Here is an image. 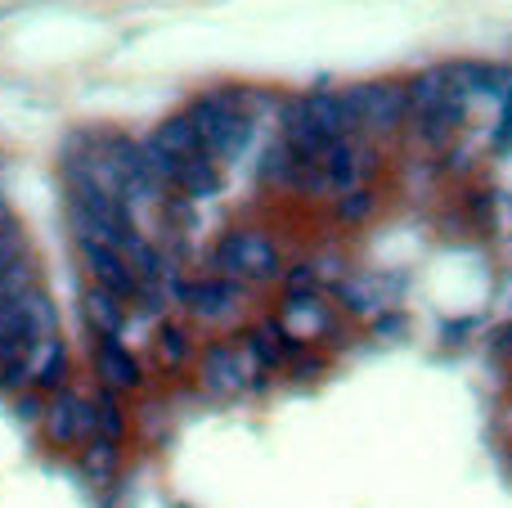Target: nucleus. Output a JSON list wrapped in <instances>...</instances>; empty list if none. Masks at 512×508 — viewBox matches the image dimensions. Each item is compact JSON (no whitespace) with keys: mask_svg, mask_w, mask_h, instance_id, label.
<instances>
[{"mask_svg":"<svg viewBox=\"0 0 512 508\" xmlns=\"http://www.w3.org/2000/svg\"><path fill=\"white\" fill-rule=\"evenodd\" d=\"M185 117L194 122L207 158H234V153H243V144L252 135V122L239 113V95H203L194 99V108Z\"/></svg>","mask_w":512,"mask_h":508,"instance_id":"f257e3e1","label":"nucleus"},{"mask_svg":"<svg viewBox=\"0 0 512 508\" xmlns=\"http://www.w3.org/2000/svg\"><path fill=\"white\" fill-rule=\"evenodd\" d=\"M212 261H216V270H221V279H234V284L279 275V252H274V243L256 230H230L221 243H216Z\"/></svg>","mask_w":512,"mask_h":508,"instance_id":"f03ea898","label":"nucleus"},{"mask_svg":"<svg viewBox=\"0 0 512 508\" xmlns=\"http://www.w3.org/2000/svg\"><path fill=\"white\" fill-rule=\"evenodd\" d=\"M346 104H351L355 122L373 135H387L400 126V117L409 113V95L396 81H364V86L346 90Z\"/></svg>","mask_w":512,"mask_h":508,"instance_id":"7ed1b4c3","label":"nucleus"},{"mask_svg":"<svg viewBox=\"0 0 512 508\" xmlns=\"http://www.w3.org/2000/svg\"><path fill=\"white\" fill-rule=\"evenodd\" d=\"M41 428H45V437H50V446L90 441L95 437V401L59 387V392H50V401L41 405Z\"/></svg>","mask_w":512,"mask_h":508,"instance_id":"20e7f679","label":"nucleus"},{"mask_svg":"<svg viewBox=\"0 0 512 508\" xmlns=\"http://www.w3.org/2000/svg\"><path fill=\"white\" fill-rule=\"evenodd\" d=\"M77 248H81V261H86L90 279H95V288L113 293L117 302H135V293H140V279L131 275V266L122 261V252H117L113 243L77 239Z\"/></svg>","mask_w":512,"mask_h":508,"instance_id":"39448f33","label":"nucleus"},{"mask_svg":"<svg viewBox=\"0 0 512 508\" xmlns=\"http://www.w3.org/2000/svg\"><path fill=\"white\" fill-rule=\"evenodd\" d=\"M203 383L221 396H234L243 387H261V369L243 347H212L203 360Z\"/></svg>","mask_w":512,"mask_h":508,"instance_id":"423d86ee","label":"nucleus"},{"mask_svg":"<svg viewBox=\"0 0 512 508\" xmlns=\"http://www.w3.org/2000/svg\"><path fill=\"white\" fill-rule=\"evenodd\" d=\"M243 351L252 356V365L256 369H279V365H288L292 356L301 351V342L288 333V324L274 315V320H261L256 329L243 338Z\"/></svg>","mask_w":512,"mask_h":508,"instance_id":"0eeeda50","label":"nucleus"},{"mask_svg":"<svg viewBox=\"0 0 512 508\" xmlns=\"http://www.w3.org/2000/svg\"><path fill=\"white\" fill-rule=\"evenodd\" d=\"M319 167L328 171V185H333L337 194H346V189H360V176L373 167V149L369 144H355V140H333Z\"/></svg>","mask_w":512,"mask_h":508,"instance_id":"6e6552de","label":"nucleus"},{"mask_svg":"<svg viewBox=\"0 0 512 508\" xmlns=\"http://www.w3.org/2000/svg\"><path fill=\"white\" fill-rule=\"evenodd\" d=\"M283 135H288L283 144H288V149L297 153L301 162H324L328 144H333V140H328V135L315 126V117L306 113V99H292V104L283 108Z\"/></svg>","mask_w":512,"mask_h":508,"instance_id":"1a4fd4ad","label":"nucleus"},{"mask_svg":"<svg viewBox=\"0 0 512 508\" xmlns=\"http://www.w3.org/2000/svg\"><path fill=\"white\" fill-rule=\"evenodd\" d=\"M306 99V113L315 117V126L328 135V140H351V131L360 122H355L351 104H346V95H337V90H310Z\"/></svg>","mask_w":512,"mask_h":508,"instance_id":"9d476101","label":"nucleus"},{"mask_svg":"<svg viewBox=\"0 0 512 508\" xmlns=\"http://www.w3.org/2000/svg\"><path fill=\"white\" fill-rule=\"evenodd\" d=\"M95 369H99V378H104V387H113V392H135V387L144 383L140 360H135L117 338H104V342H99Z\"/></svg>","mask_w":512,"mask_h":508,"instance_id":"9b49d317","label":"nucleus"},{"mask_svg":"<svg viewBox=\"0 0 512 508\" xmlns=\"http://www.w3.org/2000/svg\"><path fill=\"white\" fill-rule=\"evenodd\" d=\"M63 374H68V347L59 338H45L32 347L27 356V387H41V392H59Z\"/></svg>","mask_w":512,"mask_h":508,"instance_id":"f8f14e48","label":"nucleus"},{"mask_svg":"<svg viewBox=\"0 0 512 508\" xmlns=\"http://www.w3.org/2000/svg\"><path fill=\"white\" fill-rule=\"evenodd\" d=\"M239 297H243V288L234 284V279H198V284H189V297H185V306L194 315H203V320H216V315H230L234 306H239Z\"/></svg>","mask_w":512,"mask_h":508,"instance_id":"ddd939ff","label":"nucleus"},{"mask_svg":"<svg viewBox=\"0 0 512 508\" xmlns=\"http://www.w3.org/2000/svg\"><path fill=\"white\" fill-rule=\"evenodd\" d=\"M283 324H288L292 338H310V333H319L328 324V306L319 302V293H288L283 297Z\"/></svg>","mask_w":512,"mask_h":508,"instance_id":"4468645a","label":"nucleus"},{"mask_svg":"<svg viewBox=\"0 0 512 508\" xmlns=\"http://www.w3.org/2000/svg\"><path fill=\"white\" fill-rule=\"evenodd\" d=\"M81 311H86V324L99 333V338H117V333H122V324H126V306L117 302L113 293H104V288H86Z\"/></svg>","mask_w":512,"mask_h":508,"instance_id":"2eb2a0df","label":"nucleus"},{"mask_svg":"<svg viewBox=\"0 0 512 508\" xmlns=\"http://www.w3.org/2000/svg\"><path fill=\"white\" fill-rule=\"evenodd\" d=\"M149 144H153V149H162V153H171V158H194V153H203L194 122H189L185 113H180V117H167V122H162L158 131L149 135Z\"/></svg>","mask_w":512,"mask_h":508,"instance_id":"dca6fc26","label":"nucleus"},{"mask_svg":"<svg viewBox=\"0 0 512 508\" xmlns=\"http://www.w3.org/2000/svg\"><path fill=\"white\" fill-rule=\"evenodd\" d=\"M176 189H185L189 198H207L221 189V171L207 153H194V158H180V171H176Z\"/></svg>","mask_w":512,"mask_h":508,"instance_id":"f3484780","label":"nucleus"},{"mask_svg":"<svg viewBox=\"0 0 512 508\" xmlns=\"http://www.w3.org/2000/svg\"><path fill=\"white\" fill-rule=\"evenodd\" d=\"M117 464H122V450H117V441H104V437H90L86 446H81V473L90 477V482H113Z\"/></svg>","mask_w":512,"mask_h":508,"instance_id":"a211bd4d","label":"nucleus"},{"mask_svg":"<svg viewBox=\"0 0 512 508\" xmlns=\"http://www.w3.org/2000/svg\"><path fill=\"white\" fill-rule=\"evenodd\" d=\"M459 117H463V99L459 95H445L436 108L418 113V135H423V140H432V144H441L445 135L459 126Z\"/></svg>","mask_w":512,"mask_h":508,"instance_id":"6ab92c4d","label":"nucleus"},{"mask_svg":"<svg viewBox=\"0 0 512 508\" xmlns=\"http://www.w3.org/2000/svg\"><path fill=\"white\" fill-rule=\"evenodd\" d=\"M95 437H104V441L126 437V414H122V405H117L113 387H104V392L95 396Z\"/></svg>","mask_w":512,"mask_h":508,"instance_id":"aec40b11","label":"nucleus"},{"mask_svg":"<svg viewBox=\"0 0 512 508\" xmlns=\"http://www.w3.org/2000/svg\"><path fill=\"white\" fill-rule=\"evenodd\" d=\"M32 288H36V270H32V261H27V257L5 261V266H0V306L27 297Z\"/></svg>","mask_w":512,"mask_h":508,"instance_id":"412c9836","label":"nucleus"},{"mask_svg":"<svg viewBox=\"0 0 512 508\" xmlns=\"http://www.w3.org/2000/svg\"><path fill=\"white\" fill-rule=\"evenodd\" d=\"M27 306V329H32V342H45L54 338V324H59V315H54V302L41 293V288H32V293L23 297Z\"/></svg>","mask_w":512,"mask_h":508,"instance_id":"4be33fe9","label":"nucleus"},{"mask_svg":"<svg viewBox=\"0 0 512 508\" xmlns=\"http://www.w3.org/2000/svg\"><path fill=\"white\" fill-rule=\"evenodd\" d=\"M409 95V113H427V108H436L445 99V77L441 72H423V77H414L405 86Z\"/></svg>","mask_w":512,"mask_h":508,"instance_id":"5701e85b","label":"nucleus"},{"mask_svg":"<svg viewBox=\"0 0 512 508\" xmlns=\"http://www.w3.org/2000/svg\"><path fill=\"white\" fill-rule=\"evenodd\" d=\"M373 212V194L369 189H346V194H337V203H333V216L342 225H355V221H364V216Z\"/></svg>","mask_w":512,"mask_h":508,"instance_id":"b1692460","label":"nucleus"},{"mask_svg":"<svg viewBox=\"0 0 512 508\" xmlns=\"http://www.w3.org/2000/svg\"><path fill=\"white\" fill-rule=\"evenodd\" d=\"M158 356H162V365H167V369L185 365L189 338H185V329H180V324H162V329H158Z\"/></svg>","mask_w":512,"mask_h":508,"instance_id":"393cba45","label":"nucleus"},{"mask_svg":"<svg viewBox=\"0 0 512 508\" xmlns=\"http://www.w3.org/2000/svg\"><path fill=\"white\" fill-rule=\"evenodd\" d=\"M378 333H405V320L400 315H378V324H373Z\"/></svg>","mask_w":512,"mask_h":508,"instance_id":"a878e982","label":"nucleus"},{"mask_svg":"<svg viewBox=\"0 0 512 508\" xmlns=\"http://www.w3.org/2000/svg\"><path fill=\"white\" fill-rule=\"evenodd\" d=\"M0 221H5V194H0Z\"/></svg>","mask_w":512,"mask_h":508,"instance_id":"bb28decb","label":"nucleus"}]
</instances>
